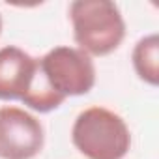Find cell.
<instances>
[{
    "mask_svg": "<svg viewBox=\"0 0 159 159\" xmlns=\"http://www.w3.org/2000/svg\"><path fill=\"white\" fill-rule=\"evenodd\" d=\"M69 19L75 43L88 56H107L125 38L124 17L111 0H75L69 6Z\"/></svg>",
    "mask_w": 159,
    "mask_h": 159,
    "instance_id": "1",
    "label": "cell"
},
{
    "mask_svg": "<svg viewBox=\"0 0 159 159\" xmlns=\"http://www.w3.org/2000/svg\"><path fill=\"white\" fill-rule=\"evenodd\" d=\"M71 140L86 159H124L131 148V133L124 118L105 107H90L79 114Z\"/></svg>",
    "mask_w": 159,
    "mask_h": 159,
    "instance_id": "2",
    "label": "cell"
},
{
    "mask_svg": "<svg viewBox=\"0 0 159 159\" xmlns=\"http://www.w3.org/2000/svg\"><path fill=\"white\" fill-rule=\"evenodd\" d=\"M39 67L47 84L64 99L84 96L96 84V66L92 58L75 47H54L39 58Z\"/></svg>",
    "mask_w": 159,
    "mask_h": 159,
    "instance_id": "3",
    "label": "cell"
},
{
    "mask_svg": "<svg viewBox=\"0 0 159 159\" xmlns=\"http://www.w3.org/2000/svg\"><path fill=\"white\" fill-rule=\"evenodd\" d=\"M45 142L41 122L19 107H0V159H34Z\"/></svg>",
    "mask_w": 159,
    "mask_h": 159,
    "instance_id": "4",
    "label": "cell"
},
{
    "mask_svg": "<svg viewBox=\"0 0 159 159\" xmlns=\"http://www.w3.org/2000/svg\"><path fill=\"white\" fill-rule=\"evenodd\" d=\"M39 69V60L19 47L0 49V99L25 101Z\"/></svg>",
    "mask_w": 159,
    "mask_h": 159,
    "instance_id": "5",
    "label": "cell"
},
{
    "mask_svg": "<svg viewBox=\"0 0 159 159\" xmlns=\"http://www.w3.org/2000/svg\"><path fill=\"white\" fill-rule=\"evenodd\" d=\"M133 67L144 83L157 86L159 83V38L157 34H150L133 49Z\"/></svg>",
    "mask_w": 159,
    "mask_h": 159,
    "instance_id": "6",
    "label": "cell"
},
{
    "mask_svg": "<svg viewBox=\"0 0 159 159\" xmlns=\"http://www.w3.org/2000/svg\"><path fill=\"white\" fill-rule=\"evenodd\" d=\"M0 30H2V19H0Z\"/></svg>",
    "mask_w": 159,
    "mask_h": 159,
    "instance_id": "7",
    "label": "cell"
}]
</instances>
